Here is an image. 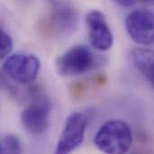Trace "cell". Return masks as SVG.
Wrapping results in <instances>:
<instances>
[{
	"label": "cell",
	"mask_w": 154,
	"mask_h": 154,
	"mask_svg": "<svg viewBox=\"0 0 154 154\" xmlns=\"http://www.w3.org/2000/svg\"><path fill=\"white\" fill-rule=\"evenodd\" d=\"M94 143L103 152L110 154L125 153L133 143L130 126L121 120L106 122L97 131Z\"/></svg>",
	"instance_id": "cell-1"
},
{
	"label": "cell",
	"mask_w": 154,
	"mask_h": 154,
	"mask_svg": "<svg viewBox=\"0 0 154 154\" xmlns=\"http://www.w3.org/2000/svg\"><path fill=\"white\" fill-rule=\"evenodd\" d=\"M39 59L30 53H15L9 56L3 64V70L19 84H29L35 80L40 71Z\"/></svg>",
	"instance_id": "cell-2"
},
{
	"label": "cell",
	"mask_w": 154,
	"mask_h": 154,
	"mask_svg": "<svg viewBox=\"0 0 154 154\" xmlns=\"http://www.w3.org/2000/svg\"><path fill=\"white\" fill-rule=\"evenodd\" d=\"M96 63L92 51L85 45H77L68 50L58 59V71L63 76H76L90 70Z\"/></svg>",
	"instance_id": "cell-3"
},
{
	"label": "cell",
	"mask_w": 154,
	"mask_h": 154,
	"mask_svg": "<svg viewBox=\"0 0 154 154\" xmlns=\"http://www.w3.org/2000/svg\"><path fill=\"white\" fill-rule=\"evenodd\" d=\"M88 118V115L84 112H75L67 118L57 144L56 153H69L81 144L84 140Z\"/></svg>",
	"instance_id": "cell-4"
},
{
	"label": "cell",
	"mask_w": 154,
	"mask_h": 154,
	"mask_svg": "<svg viewBox=\"0 0 154 154\" xmlns=\"http://www.w3.org/2000/svg\"><path fill=\"white\" fill-rule=\"evenodd\" d=\"M125 27L130 37L139 44L154 43V13L136 10L128 14Z\"/></svg>",
	"instance_id": "cell-5"
},
{
	"label": "cell",
	"mask_w": 154,
	"mask_h": 154,
	"mask_svg": "<svg viewBox=\"0 0 154 154\" xmlns=\"http://www.w3.org/2000/svg\"><path fill=\"white\" fill-rule=\"evenodd\" d=\"M78 20L79 14L74 5L69 2H60L51 9L48 27L53 35L63 37L75 31Z\"/></svg>",
	"instance_id": "cell-6"
},
{
	"label": "cell",
	"mask_w": 154,
	"mask_h": 154,
	"mask_svg": "<svg viewBox=\"0 0 154 154\" xmlns=\"http://www.w3.org/2000/svg\"><path fill=\"white\" fill-rule=\"evenodd\" d=\"M88 36L94 48L98 51H108L114 42L113 33L104 14L98 10H93L87 15Z\"/></svg>",
	"instance_id": "cell-7"
},
{
	"label": "cell",
	"mask_w": 154,
	"mask_h": 154,
	"mask_svg": "<svg viewBox=\"0 0 154 154\" xmlns=\"http://www.w3.org/2000/svg\"><path fill=\"white\" fill-rule=\"evenodd\" d=\"M51 108L45 103L29 106L22 113L24 128L32 134H41L46 131L50 122Z\"/></svg>",
	"instance_id": "cell-8"
},
{
	"label": "cell",
	"mask_w": 154,
	"mask_h": 154,
	"mask_svg": "<svg viewBox=\"0 0 154 154\" xmlns=\"http://www.w3.org/2000/svg\"><path fill=\"white\" fill-rule=\"evenodd\" d=\"M133 62L154 88V51L146 48H134L132 52Z\"/></svg>",
	"instance_id": "cell-9"
},
{
	"label": "cell",
	"mask_w": 154,
	"mask_h": 154,
	"mask_svg": "<svg viewBox=\"0 0 154 154\" xmlns=\"http://www.w3.org/2000/svg\"><path fill=\"white\" fill-rule=\"evenodd\" d=\"M22 152V146L17 137L5 135L1 139L0 152L2 154H18Z\"/></svg>",
	"instance_id": "cell-10"
},
{
	"label": "cell",
	"mask_w": 154,
	"mask_h": 154,
	"mask_svg": "<svg viewBox=\"0 0 154 154\" xmlns=\"http://www.w3.org/2000/svg\"><path fill=\"white\" fill-rule=\"evenodd\" d=\"M13 49V41L10 35L3 29L0 31V57L5 58Z\"/></svg>",
	"instance_id": "cell-11"
},
{
	"label": "cell",
	"mask_w": 154,
	"mask_h": 154,
	"mask_svg": "<svg viewBox=\"0 0 154 154\" xmlns=\"http://www.w3.org/2000/svg\"><path fill=\"white\" fill-rule=\"evenodd\" d=\"M114 1L124 7H132L137 2V0H114Z\"/></svg>",
	"instance_id": "cell-12"
},
{
	"label": "cell",
	"mask_w": 154,
	"mask_h": 154,
	"mask_svg": "<svg viewBox=\"0 0 154 154\" xmlns=\"http://www.w3.org/2000/svg\"><path fill=\"white\" fill-rule=\"evenodd\" d=\"M144 3H147V4H151V5H154V0H143Z\"/></svg>",
	"instance_id": "cell-13"
}]
</instances>
